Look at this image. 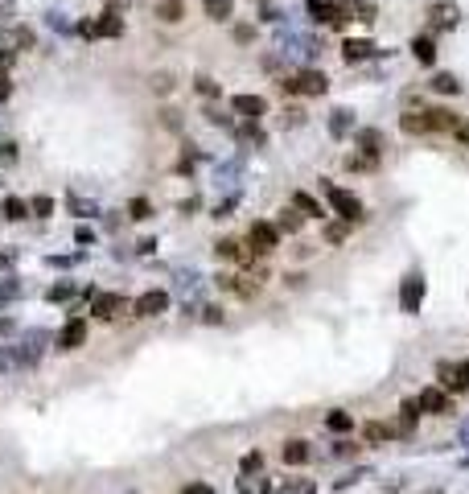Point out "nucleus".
Instances as JSON below:
<instances>
[{"instance_id":"obj_1","label":"nucleus","mask_w":469,"mask_h":494,"mask_svg":"<svg viewBox=\"0 0 469 494\" xmlns=\"http://www.w3.org/2000/svg\"><path fill=\"white\" fill-rule=\"evenodd\" d=\"M321 190H325V198H330V206H334V214L342 218V223H363L367 214H363V202L350 194V190H338L334 181H321Z\"/></svg>"},{"instance_id":"obj_2","label":"nucleus","mask_w":469,"mask_h":494,"mask_svg":"<svg viewBox=\"0 0 469 494\" xmlns=\"http://www.w3.org/2000/svg\"><path fill=\"white\" fill-rule=\"evenodd\" d=\"M288 95H325L330 91V78L321 74V70H301L297 78H284L280 82Z\"/></svg>"},{"instance_id":"obj_3","label":"nucleus","mask_w":469,"mask_h":494,"mask_svg":"<svg viewBox=\"0 0 469 494\" xmlns=\"http://www.w3.org/2000/svg\"><path fill=\"white\" fill-rule=\"evenodd\" d=\"M247 243H251L255 256H272V251L280 247V231H276V223H251Z\"/></svg>"},{"instance_id":"obj_4","label":"nucleus","mask_w":469,"mask_h":494,"mask_svg":"<svg viewBox=\"0 0 469 494\" xmlns=\"http://www.w3.org/2000/svg\"><path fill=\"white\" fill-rule=\"evenodd\" d=\"M420 305H424V276L408 272L404 284H400V309L404 313H420Z\"/></svg>"},{"instance_id":"obj_5","label":"nucleus","mask_w":469,"mask_h":494,"mask_svg":"<svg viewBox=\"0 0 469 494\" xmlns=\"http://www.w3.org/2000/svg\"><path fill=\"white\" fill-rule=\"evenodd\" d=\"M124 309H128V297H119V293H99V297H95V305H91V313H95V317H103V322L124 317Z\"/></svg>"},{"instance_id":"obj_6","label":"nucleus","mask_w":469,"mask_h":494,"mask_svg":"<svg viewBox=\"0 0 469 494\" xmlns=\"http://www.w3.org/2000/svg\"><path fill=\"white\" fill-rule=\"evenodd\" d=\"M136 317H161L165 309H169V293H161V289H148V293H140L136 297Z\"/></svg>"},{"instance_id":"obj_7","label":"nucleus","mask_w":469,"mask_h":494,"mask_svg":"<svg viewBox=\"0 0 469 494\" xmlns=\"http://www.w3.org/2000/svg\"><path fill=\"white\" fill-rule=\"evenodd\" d=\"M416 404H420L428 416H449V412H453V400H449V392H445V388H424Z\"/></svg>"},{"instance_id":"obj_8","label":"nucleus","mask_w":469,"mask_h":494,"mask_svg":"<svg viewBox=\"0 0 469 494\" xmlns=\"http://www.w3.org/2000/svg\"><path fill=\"white\" fill-rule=\"evenodd\" d=\"M231 107H235L243 120H260V115L268 111V99H264V95H235Z\"/></svg>"},{"instance_id":"obj_9","label":"nucleus","mask_w":469,"mask_h":494,"mask_svg":"<svg viewBox=\"0 0 469 494\" xmlns=\"http://www.w3.org/2000/svg\"><path fill=\"white\" fill-rule=\"evenodd\" d=\"M87 342V326L78 322V317H70L66 326H62V334H58V350H78Z\"/></svg>"},{"instance_id":"obj_10","label":"nucleus","mask_w":469,"mask_h":494,"mask_svg":"<svg viewBox=\"0 0 469 494\" xmlns=\"http://www.w3.org/2000/svg\"><path fill=\"white\" fill-rule=\"evenodd\" d=\"M379 49H375V41H367V37H350L346 45H342V58L354 66V62H367V58H375Z\"/></svg>"},{"instance_id":"obj_11","label":"nucleus","mask_w":469,"mask_h":494,"mask_svg":"<svg viewBox=\"0 0 469 494\" xmlns=\"http://www.w3.org/2000/svg\"><path fill=\"white\" fill-rule=\"evenodd\" d=\"M354 144H358L367 157H379V153L387 148V140H383V132H379V128H358V132H354Z\"/></svg>"},{"instance_id":"obj_12","label":"nucleus","mask_w":469,"mask_h":494,"mask_svg":"<svg viewBox=\"0 0 469 494\" xmlns=\"http://www.w3.org/2000/svg\"><path fill=\"white\" fill-rule=\"evenodd\" d=\"M424 120H428V132H453V128L461 124L449 107H428V111H424Z\"/></svg>"},{"instance_id":"obj_13","label":"nucleus","mask_w":469,"mask_h":494,"mask_svg":"<svg viewBox=\"0 0 469 494\" xmlns=\"http://www.w3.org/2000/svg\"><path fill=\"white\" fill-rule=\"evenodd\" d=\"M280 458H284V466H305V462L313 458V449H309V441H301V437H293V441H284V449H280Z\"/></svg>"},{"instance_id":"obj_14","label":"nucleus","mask_w":469,"mask_h":494,"mask_svg":"<svg viewBox=\"0 0 469 494\" xmlns=\"http://www.w3.org/2000/svg\"><path fill=\"white\" fill-rule=\"evenodd\" d=\"M214 256H218V260H239V264H251V256H255V251H247L239 239H218Z\"/></svg>"},{"instance_id":"obj_15","label":"nucleus","mask_w":469,"mask_h":494,"mask_svg":"<svg viewBox=\"0 0 469 494\" xmlns=\"http://www.w3.org/2000/svg\"><path fill=\"white\" fill-rule=\"evenodd\" d=\"M416 420H420V404H416V400H404V408H400V425H396V437H412Z\"/></svg>"},{"instance_id":"obj_16","label":"nucleus","mask_w":469,"mask_h":494,"mask_svg":"<svg viewBox=\"0 0 469 494\" xmlns=\"http://www.w3.org/2000/svg\"><path fill=\"white\" fill-rule=\"evenodd\" d=\"M342 8H346V16H354V21H363V25H375V21H379V8H375L371 0H346Z\"/></svg>"},{"instance_id":"obj_17","label":"nucleus","mask_w":469,"mask_h":494,"mask_svg":"<svg viewBox=\"0 0 469 494\" xmlns=\"http://www.w3.org/2000/svg\"><path fill=\"white\" fill-rule=\"evenodd\" d=\"M437 388H445V392H453V396L466 392V383H461V375H457L453 363H441V367H437Z\"/></svg>"},{"instance_id":"obj_18","label":"nucleus","mask_w":469,"mask_h":494,"mask_svg":"<svg viewBox=\"0 0 469 494\" xmlns=\"http://www.w3.org/2000/svg\"><path fill=\"white\" fill-rule=\"evenodd\" d=\"M428 16H433L441 29H453V25H457V4H445V0H437V4H428Z\"/></svg>"},{"instance_id":"obj_19","label":"nucleus","mask_w":469,"mask_h":494,"mask_svg":"<svg viewBox=\"0 0 469 494\" xmlns=\"http://www.w3.org/2000/svg\"><path fill=\"white\" fill-rule=\"evenodd\" d=\"M391 437H396V429H391V425H383V420L363 425V441H367V445H383V441H391Z\"/></svg>"},{"instance_id":"obj_20","label":"nucleus","mask_w":469,"mask_h":494,"mask_svg":"<svg viewBox=\"0 0 469 494\" xmlns=\"http://www.w3.org/2000/svg\"><path fill=\"white\" fill-rule=\"evenodd\" d=\"M412 58H416L420 66H433V62H437V45H433V37H412Z\"/></svg>"},{"instance_id":"obj_21","label":"nucleus","mask_w":469,"mask_h":494,"mask_svg":"<svg viewBox=\"0 0 469 494\" xmlns=\"http://www.w3.org/2000/svg\"><path fill=\"white\" fill-rule=\"evenodd\" d=\"M157 16H161L165 25H177V21L185 16V0H157Z\"/></svg>"},{"instance_id":"obj_22","label":"nucleus","mask_w":469,"mask_h":494,"mask_svg":"<svg viewBox=\"0 0 469 494\" xmlns=\"http://www.w3.org/2000/svg\"><path fill=\"white\" fill-rule=\"evenodd\" d=\"M400 128H404L408 136H424V132H428V120H424V111H404V115H400Z\"/></svg>"},{"instance_id":"obj_23","label":"nucleus","mask_w":469,"mask_h":494,"mask_svg":"<svg viewBox=\"0 0 469 494\" xmlns=\"http://www.w3.org/2000/svg\"><path fill=\"white\" fill-rule=\"evenodd\" d=\"M325 429H330V433H354V416L342 412V408H334V412L325 416Z\"/></svg>"},{"instance_id":"obj_24","label":"nucleus","mask_w":469,"mask_h":494,"mask_svg":"<svg viewBox=\"0 0 469 494\" xmlns=\"http://www.w3.org/2000/svg\"><path fill=\"white\" fill-rule=\"evenodd\" d=\"M202 8H206V16H210V21H231L235 0H202Z\"/></svg>"},{"instance_id":"obj_25","label":"nucleus","mask_w":469,"mask_h":494,"mask_svg":"<svg viewBox=\"0 0 469 494\" xmlns=\"http://www.w3.org/2000/svg\"><path fill=\"white\" fill-rule=\"evenodd\" d=\"M293 210H301L305 218H321V202L309 194H293Z\"/></svg>"},{"instance_id":"obj_26","label":"nucleus","mask_w":469,"mask_h":494,"mask_svg":"<svg viewBox=\"0 0 469 494\" xmlns=\"http://www.w3.org/2000/svg\"><path fill=\"white\" fill-rule=\"evenodd\" d=\"M433 91H437V95H457V91H461V82H457L449 70H441V74H433Z\"/></svg>"},{"instance_id":"obj_27","label":"nucleus","mask_w":469,"mask_h":494,"mask_svg":"<svg viewBox=\"0 0 469 494\" xmlns=\"http://www.w3.org/2000/svg\"><path fill=\"white\" fill-rule=\"evenodd\" d=\"M301 223H305V214L288 206V210H280V223H276V231H288V235H297V231H301Z\"/></svg>"},{"instance_id":"obj_28","label":"nucleus","mask_w":469,"mask_h":494,"mask_svg":"<svg viewBox=\"0 0 469 494\" xmlns=\"http://www.w3.org/2000/svg\"><path fill=\"white\" fill-rule=\"evenodd\" d=\"M4 218H12V223H21V218H29V202H21V198H4Z\"/></svg>"},{"instance_id":"obj_29","label":"nucleus","mask_w":469,"mask_h":494,"mask_svg":"<svg viewBox=\"0 0 469 494\" xmlns=\"http://www.w3.org/2000/svg\"><path fill=\"white\" fill-rule=\"evenodd\" d=\"M95 29H99L103 37H119V33H124V21H115V12H103V21H99Z\"/></svg>"},{"instance_id":"obj_30","label":"nucleus","mask_w":469,"mask_h":494,"mask_svg":"<svg viewBox=\"0 0 469 494\" xmlns=\"http://www.w3.org/2000/svg\"><path fill=\"white\" fill-rule=\"evenodd\" d=\"M354 128V120H350V111H334V120H330V132L334 136H346Z\"/></svg>"},{"instance_id":"obj_31","label":"nucleus","mask_w":469,"mask_h":494,"mask_svg":"<svg viewBox=\"0 0 469 494\" xmlns=\"http://www.w3.org/2000/svg\"><path fill=\"white\" fill-rule=\"evenodd\" d=\"M152 214V202L148 198H132L128 202V218H148Z\"/></svg>"},{"instance_id":"obj_32","label":"nucleus","mask_w":469,"mask_h":494,"mask_svg":"<svg viewBox=\"0 0 469 494\" xmlns=\"http://www.w3.org/2000/svg\"><path fill=\"white\" fill-rule=\"evenodd\" d=\"M239 494H272L268 482H251V478H239Z\"/></svg>"},{"instance_id":"obj_33","label":"nucleus","mask_w":469,"mask_h":494,"mask_svg":"<svg viewBox=\"0 0 469 494\" xmlns=\"http://www.w3.org/2000/svg\"><path fill=\"white\" fill-rule=\"evenodd\" d=\"M346 231H350V223H330V227H325V239H330V243H342Z\"/></svg>"},{"instance_id":"obj_34","label":"nucleus","mask_w":469,"mask_h":494,"mask_svg":"<svg viewBox=\"0 0 469 494\" xmlns=\"http://www.w3.org/2000/svg\"><path fill=\"white\" fill-rule=\"evenodd\" d=\"M152 91H157V95H169V91H173V74H152Z\"/></svg>"},{"instance_id":"obj_35","label":"nucleus","mask_w":469,"mask_h":494,"mask_svg":"<svg viewBox=\"0 0 469 494\" xmlns=\"http://www.w3.org/2000/svg\"><path fill=\"white\" fill-rule=\"evenodd\" d=\"M194 87H198V95H210V99L218 95V82H214V78H206V74H202V78H194Z\"/></svg>"},{"instance_id":"obj_36","label":"nucleus","mask_w":469,"mask_h":494,"mask_svg":"<svg viewBox=\"0 0 469 494\" xmlns=\"http://www.w3.org/2000/svg\"><path fill=\"white\" fill-rule=\"evenodd\" d=\"M29 210H33L37 218H45V214L54 210V202H49V198H33V202H29Z\"/></svg>"},{"instance_id":"obj_37","label":"nucleus","mask_w":469,"mask_h":494,"mask_svg":"<svg viewBox=\"0 0 469 494\" xmlns=\"http://www.w3.org/2000/svg\"><path fill=\"white\" fill-rule=\"evenodd\" d=\"M235 41H239V45L255 41V29H251V25H235Z\"/></svg>"},{"instance_id":"obj_38","label":"nucleus","mask_w":469,"mask_h":494,"mask_svg":"<svg viewBox=\"0 0 469 494\" xmlns=\"http://www.w3.org/2000/svg\"><path fill=\"white\" fill-rule=\"evenodd\" d=\"M301 120H305V111H301V107H284V124H288V128H297Z\"/></svg>"},{"instance_id":"obj_39","label":"nucleus","mask_w":469,"mask_h":494,"mask_svg":"<svg viewBox=\"0 0 469 494\" xmlns=\"http://www.w3.org/2000/svg\"><path fill=\"white\" fill-rule=\"evenodd\" d=\"M260 466H264V458H260V453H247V458H243V474H255Z\"/></svg>"},{"instance_id":"obj_40","label":"nucleus","mask_w":469,"mask_h":494,"mask_svg":"<svg viewBox=\"0 0 469 494\" xmlns=\"http://www.w3.org/2000/svg\"><path fill=\"white\" fill-rule=\"evenodd\" d=\"M181 494H214V486H210V482H185Z\"/></svg>"},{"instance_id":"obj_41","label":"nucleus","mask_w":469,"mask_h":494,"mask_svg":"<svg viewBox=\"0 0 469 494\" xmlns=\"http://www.w3.org/2000/svg\"><path fill=\"white\" fill-rule=\"evenodd\" d=\"M334 453H338V458H350V453H358V445H354V441H338Z\"/></svg>"},{"instance_id":"obj_42","label":"nucleus","mask_w":469,"mask_h":494,"mask_svg":"<svg viewBox=\"0 0 469 494\" xmlns=\"http://www.w3.org/2000/svg\"><path fill=\"white\" fill-rule=\"evenodd\" d=\"M453 140H457L461 148H469V124H457V128H453Z\"/></svg>"},{"instance_id":"obj_43","label":"nucleus","mask_w":469,"mask_h":494,"mask_svg":"<svg viewBox=\"0 0 469 494\" xmlns=\"http://www.w3.org/2000/svg\"><path fill=\"white\" fill-rule=\"evenodd\" d=\"M70 293H74V284H58V289H54V293H49V297H54V301H66V297H70Z\"/></svg>"},{"instance_id":"obj_44","label":"nucleus","mask_w":469,"mask_h":494,"mask_svg":"<svg viewBox=\"0 0 469 494\" xmlns=\"http://www.w3.org/2000/svg\"><path fill=\"white\" fill-rule=\"evenodd\" d=\"M284 494H317V491H313V482H297V486H293V491H288V486H284Z\"/></svg>"},{"instance_id":"obj_45","label":"nucleus","mask_w":469,"mask_h":494,"mask_svg":"<svg viewBox=\"0 0 469 494\" xmlns=\"http://www.w3.org/2000/svg\"><path fill=\"white\" fill-rule=\"evenodd\" d=\"M206 322H210V326H218V322H222V309H218V305H210V309H206Z\"/></svg>"},{"instance_id":"obj_46","label":"nucleus","mask_w":469,"mask_h":494,"mask_svg":"<svg viewBox=\"0 0 469 494\" xmlns=\"http://www.w3.org/2000/svg\"><path fill=\"white\" fill-rule=\"evenodd\" d=\"M181 124V111H165V128H177Z\"/></svg>"},{"instance_id":"obj_47","label":"nucleus","mask_w":469,"mask_h":494,"mask_svg":"<svg viewBox=\"0 0 469 494\" xmlns=\"http://www.w3.org/2000/svg\"><path fill=\"white\" fill-rule=\"evenodd\" d=\"M457 375H461V383H466V392H469V359L466 363H457Z\"/></svg>"},{"instance_id":"obj_48","label":"nucleus","mask_w":469,"mask_h":494,"mask_svg":"<svg viewBox=\"0 0 469 494\" xmlns=\"http://www.w3.org/2000/svg\"><path fill=\"white\" fill-rule=\"evenodd\" d=\"M8 91H12V87H8V78L0 74V99H8Z\"/></svg>"},{"instance_id":"obj_49","label":"nucleus","mask_w":469,"mask_h":494,"mask_svg":"<svg viewBox=\"0 0 469 494\" xmlns=\"http://www.w3.org/2000/svg\"><path fill=\"white\" fill-rule=\"evenodd\" d=\"M461 441H466V445H469V425H466V429H461Z\"/></svg>"}]
</instances>
